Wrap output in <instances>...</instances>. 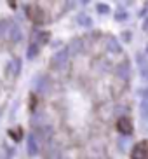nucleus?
Listing matches in <instances>:
<instances>
[{
    "instance_id": "obj_7",
    "label": "nucleus",
    "mask_w": 148,
    "mask_h": 159,
    "mask_svg": "<svg viewBox=\"0 0 148 159\" xmlns=\"http://www.w3.org/2000/svg\"><path fill=\"white\" fill-rule=\"evenodd\" d=\"M33 86H35V89L37 91H40V93H47L49 91V80H47V77H44V75H40V77H37V79L33 80Z\"/></svg>"
},
{
    "instance_id": "obj_11",
    "label": "nucleus",
    "mask_w": 148,
    "mask_h": 159,
    "mask_svg": "<svg viewBox=\"0 0 148 159\" xmlns=\"http://www.w3.org/2000/svg\"><path fill=\"white\" fill-rule=\"evenodd\" d=\"M19 70H21V61L19 60H12L9 65H7V74H9L11 77H18Z\"/></svg>"
},
{
    "instance_id": "obj_9",
    "label": "nucleus",
    "mask_w": 148,
    "mask_h": 159,
    "mask_svg": "<svg viewBox=\"0 0 148 159\" xmlns=\"http://www.w3.org/2000/svg\"><path fill=\"white\" fill-rule=\"evenodd\" d=\"M38 142H37V136H35V133H32V135L28 136V154L30 156H37L38 152Z\"/></svg>"
},
{
    "instance_id": "obj_14",
    "label": "nucleus",
    "mask_w": 148,
    "mask_h": 159,
    "mask_svg": "<svg viewBox=\"0 0 148 159\" xmlns=\"http://www.w3.org/2000/svg\"><path fill=\"white\" fill-rule=\"evenodd\" d=\"M37 54H38V46H37V44H32V46L28 47V52H26L28 60H33Z\"/></svg>"
},
{
    "instance_id": "obj_5",
    "label": "nucleus",
    "mask_w": 148,
    "mask_h": 159,
    "mask_svg": "<svg viewBox=\"0 0 148 159\" xmlns=\"http://www.w3.org/2000/svg\"><path fill=\"white\" fill-rule=\"evenodd\" d=\"M115 74L117 77H120L122 80H127L131 77V65L129 61H122V63H119L115 68Z\"/></svg>"
},
{
    "instance_id": "obj_17",
    "label": "nucleus",
    "mask_w": 148,
    "mask_h": 159,
    "mask_svg": "<svg viewBox=\"0 0 148 159\" xmlns=\"http://www.w3.org/2000/svg\"><path fill=\"white\" fill-rule=\"evenodd\" d=\"M77 21H79L82 26H89V25H91V18H89V16H85V14H79Z\"/></svg>"
},
{
    "instance_id": "obj_22",
    "label": "nucleus",
    "mask_w": 148,
    "mask_h": 159,
    "mask_svg": "<svg viewBox=\"0 0 148 159\" xmlns=\"http://www.w3.org/2000/svg\"><path fill=\"white\" fill-rule=\"evenodd\" d=\"M146 51H148V46H146Z\"/></svg>"
},
{
    "instance_id": "obj_1",
    "label": "nucleus",
    "mask_w": 148,
    "mask_h": 159,
    "mask_svg": "<svg viewBox=\"0 0 148 159\" xmlns=\"http://www.w3.org/2000/svg\"><path fill=\"white\" fill-rule=\"evenodd\" d=\"M68 54H70V49L65 47V49H59L58 52H54V56L51 60V65L52 68H63L65 63L68 61Z\"/></svg>"
},
{
    "instance_id": "obj_16",
    "label": "nucleus",
    "mask_w": 148,
    "mask_h": 159,
    "mask_svg": "<svg viewBox=\"0 0 148 159\" xmlns=\"http://www.w3.org/2000/svg\"><path fill=\"white\" fill-rule=\"evenodd\" d=\"M37 35H38V37H37V40H38L37 46H38V44H46L47 40H49V35H51V33H47V32H40V33H37Z\"/></svg>"
},
{
    "instance_id": "obj_3",
    "label": "nucleus",
    "mask_w": 148,
    "mask_h": 159,
    "mask_svg": "<svg viewBox=\"0 0 148 159\" xmlns=\"http://www.w3.org/2000/svg\"><path fill=\"white\" fill-rule=\"evenodd\" d=\"M117 129H119L120 135L129 136L131 133H133V129H134V124H133V121H131L129 117H120V119L117 121Z\"/></svg>"
},
{
    "instance_id": "obj_20",
    "label": "nucleus",
    "mask_w": 148,
    "mask_h": 159,
    "mask_svg": "<svg viewBox=\"0 0 148 159\" xmlns=\"http://www.w3.org/2000/svg\"><path fill=\"white\" fill-rule=\"evenodd\" d=\"M143 32L148 33V19H145V21H143Z\"/></svg>"
},
{
    "instance_id": "obj_8",
    "label": "nucleus",
    "mask_w": 148,
    "mask_h": 159,
    "mask_svg": "<svg viewBox=\"0 0 148 159\" xmlns=\"http://www.w3.org/2000/svg\"><path fill=\"white\" fill-rule=\"evenodd\" d=\"M138 66H139V74H141V79L148 80V60L143 54H138Z\"/></svg>"
},
{
    "instance_id": "obj_4",
    "label": "nucleus",
    "mask_w": 148,
    "mask_h": 159,
    "mask_svg": "<svg viewBox=\"0 0 148 159\" xmlns=\"http://www.w3.org/2000/svg\"><path fill=\"white\" fill-rule=\"evenodd\" d=\"M26 14H28V18L32 19L33 23H46V14H44V11H42L38 5H32V7H28Z\"/></svg>"
},
{
    "instance_id": "obj_13",
    "label": "nucleus",
    "mask_w": 148,
    "mask_h": 159,
    "mask_svg": "<svg viewBox=\"0 0 148 159\" xmlns=\"http://www.w3.org/2000/svg\"><path fill=\"white\" fill-rule=\"evenodd\" d=\"M11 25H12V21H0V37H7V33H9V28Z\"/></svg>"
},
{
    "instance_id": "obj_2",
    "label": "nucleus",
    "mask_w": 148,
    "mask_h": 159,
    "mask_svg": "<svg viewBox=\"0 0 148 159\" xmlns=\"http://www.w3.org/2000/svg\"><path fill=\"white\" fill-rule=\"evenodd\" d=\"M131 157L133 159H146L148 157V142L141 140L134 145V149L131 152Z\"/></svg>"
},
{
    "instance_id": "obj_18",
    "label": "nucleus",
    "mask_w": 148,
    "mask_h": 159,
    "mask_svg": "<svg viewBox=\"0 0 148 159\" xmlns=\"http://www.w3.org/2000/svg\"><path fill=\"white\" fill-rule=\"evenodd\" d=\"M98 11H99L101 14H105V12H108V5H105V4H99V5H98Z\"/></svg>"
},
{
    "instance_id": "obj_21",
    "label": "nucleus",
    "mask_w": 148,
    "mask_h": 159,
    "mask_svg": "<svg viewBox=\"0 0 148 159\" xmlns=\"http://www.w3.org/2000/svg\"><path fill=\"white\" fill-rule=\"evenodd\" d=\"M61 159H68V157H61Z\"/></svg>"
},
{
    "instance_id": "obj_19",
    "label": "nucleus",
    "mask_w": 148,
    "mask_h": 159,
    "mask_svg": "<svg viewBox=\"0 0 148 159\" xmlns=\"http://www.w3.org/2000/svg\"><path fill=\"white\" fill-rule=\"evenodd\" d=\"M115 18H117V19H124V18H125V12H124V11H122V12H120V11H119V12H117V16H115Z\"/></svg>"
},
{
    "instance_id": "obj_12",
    "label": "nucleus",
    "mask_w": 148,
    "mask_h": 159,
    "mask_svg": "<svg viewBox=\"0 0 148 159\" xmlns=\"http://www.w3.org/2000/svg\"><path fill=\"white\" fill-rule=\"evenodd\" d=\"M107 49L110 52H119L120 51V44H119V40L115 37H108L107 39Z\"/></svg>"
},
{
    "instance_id": "obj_10",
    "label": "nucleus",
    "mask_w": 148,
    "mask_h": 159,
    "mask_svg": "<svg viewBox=\"0 0 148 159\" xmlns=\"http://www.w3.org/2000/svg\"><path fill=\"white\" fill-rule=\"evenodd\" d=\"M7 39H9L11 42H18L19 39H21V30H19V26H18L16 23L11 25L9 33H7Z\"/></svg>"
},
{
    "instance_id": "obj_15",
    "label": "nucleus",
    "mask_w": 148,
    "mask_h": 159,
    "mask_svg": "<svg viewBox=\"0 0 148 159\" xmlns=\"http://www.w3.org/2000/svg\"><path fill=\"white\" fill-rule=\"evenodd\" d=\"M139 112H141V117H143L145 121H148V100H143V102H141Z\"/></svg>"
},
{
    "instance_id": "obj_6",
    "label": "nucleus",
    "mask_w": 148,
    "mask_h": 159,
    "mask_svg": "<svg viewBox=\"0 0 148 159\" xmlns=\"http://www.w3.org/2000/svg\"><path fill=\"white\" fill-rule=\"evenodd\" d=\"M44 157L46 159H61L63 156H61L59 149L54 143H47L46 149H44Z\"/></svg>"
}]
</instances>
